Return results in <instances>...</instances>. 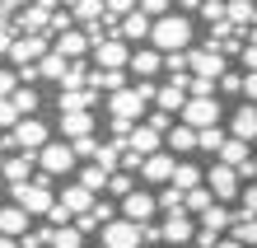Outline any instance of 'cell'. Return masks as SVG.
Instances as JSON below:
<instances>
[{
	"label": "cell",
	"mask_w": 257,
	"mask_h": 248,
	"mask_svg": "<svg viewBox=\"0 0 257 248\" xmlns=\"http://www.w3.org/2000/svg\"><path fill=\"white\" fill-rule=\"evenodd\" d=\"M187 66H192V75H210V80H220L224 70V52H210V47H201V52H192L187 47Z\"/></svg>",
	"instance_id": "16"
},
{
	"label": "cell",
	"mask_w": 257,
	"mask_h": 248,
	"mask_svg": "<svg viewBox=\"0 0 257 248\" xmlns=\"http://www.w3.org/2000/svg\"><path fill=\"white\" fill-rule=\"evenodd\" d=\"M10 192H14V206H24L28 215H47L52 201H56V188H52L47 174H42V178H28V183H10Z\"/></svg>",
	"instance_id": "2"
},
{
	"label": "cell",
	"mask_w": 257,
	"mask_h": 248,
	"mask_svg": "<svg viewBox=\"0 0 257 248\" xmlns=\"http://www.w3.org/2000/svg\"><path fill=\"white\" fill-rule=\"evenodd\" d=\"M10 136H14V150H42V145L52 141V131H47L42 117H19L10 127Z\"/></svg>",
	"instance_id": "9"
},
{
	"label": "cell",
	"mask_w": 257,
	"mask_h": 248,
	"mask_svg": "<svg viewBox=\"0 0 257 248\" xmlns=\"http://www.w3.org/2000/svg\"><path fill=\"white\" fill-rule=\"evenodd\" d=\"M89 215H94V220H98V229H103V225H108L112 215H117V206H112V201H94V206H89Z\"/></svg>",
	"instance_id": "46"
},
{
	"label": "cell",
	"mask_w": 257,
	"mask_h": 248,
	"mask_svg": "<svg viewBox=\"0 0 257 248\" xmlns=\"http://www.w3.org/2000/svg\"><path fill=\"white\" fill-rule=\"evenodd\" d=\"M155 211H159V201H155V192H145V188H131L122 197V215L136 220V225H150V220H155Z\"/></svg>",
	"instance_id": "13"
},
{
	"label": "cell",
	"mask_w": 257,
	"mask_h": 248,
	"mask_svg": "<svg viewBox=\"0 0 257 248\" xmlns=\"http://www.w3.org/2000/svg\"><path fill=\"white\" fill-rule=\"evenodd\" d=\"M66 70H70V61H66L61 52H47V56L38 61V80H56V85H61Z\"/></svg>",
	"instance_id": "30"
},
{
	"label": "cell",
	"mask_w": 257,
	"mask_h": 248,
	"mask_svg": "<svg viewBox=\"0 0 257 248\" xmlns=\"http://www.w3.org/2000/svg\"><path fill=\"white\" fill-rule=\"evenodd\" d=\"M173 154L169 150H155V154H145V159H141V174H145V183H169L173 178Z\"/></svg>",
	"instance_id": "19"
},
{
	"label": "cell",
	"mask_w": 257,
	"mask_h": 248,
	"mask_svg": "<svg viewBox=\"0 0 257 248\" xmlns=\"http://www.w3.org/2000/svg\"><path fill=\"white\" fill-rule=\"evenodd\" d=\"M14 38H19V33H14V28L5 24V28H0V52H10V42H14Z\"/></svg>",
	"instance_id": "55"
},
{
	"label": "cell",
	"mask_w": 257,
	"mask_h": 248,
	"mask_svg": "<svg viewBox=\"0 0 257 248\" xmlns=\"http://www.w3.org/2000/svg\"><path fill=\"white\" fill-rule=\"evenodd\" d=\"M33 164H38V150L5 154V183H28V178H33Z\"/></svg>",
	"instance_id": "25"
},
{
	"label": "cell",
	"mask_w": 257,
	"mask_h": 248,
	"mask_svg": "<svg viewBox=\"0 0 257 248\" xmlns=\"http://www.w3.org/2000/svg\"><path fill=\"white\" fill-rule=\"evenodd\" d=\"M126 150H136V154L145 159V154L164 150V131H155L150 122H131V131H126Z\"/></svg>",
	"instance_id": "14"
},
{
	"label": "cell",
	"mask_w": 257,
	"mask_h": 248,
	"mask_svg": "<svg viewBox=\"0 0 257 248\" xmlns=\"http://www.w3.org/2000/svg\"><path fill=\"white\" fill-rule=\"evenodd\" d=\"M224 136H229V131H220V122H215V127H201V131H196V150H220Z\"/></svg>",
	"instance_id": "39"
},
{
	"label": "cell",
	"mask_w": 257,
	"mask_h": 248,
	"mask_svg": "<svg viewBox=\"0 0 257 248\" xmlns=\"http://www.w3.org/2000/svg\"><path fill=\"white\" fill-rule=\"evenodd\" d=\"M122 141H112V145H98V154H94V159H89V164H98V169H108V174H117V169H122Z\"/></svg>",
	"instance_id": "35"
},
{
	"label": "cell",
	"mask_w": 257,
	"mask_h": 248,
	"mask_svg": "<svg viewBox=\"0 0 257 248\" xmlns=\"http://www.w3.org/2000/svg\"><path fill=\"white\" fill-rule=\"evenodd\" d=\"M238 52H243V70H257V42H243Z\"/></svg>",
	"instance_id": "51"
},
{
	"label": "cell",
	"mask_w": 257,
	"mask_h": 248,
	"mask_svg": "<svg viewBox=\"0 0 257 248\" xmlns=\"http://www.w3.org/2000/svg\"><path fill=\"white\" fill-rule=\"evenodd\" d=\"M28 225H33V215H28L24 206H5V211H0V234H5V239H24Z\"/></svg>",
	"instance_id": "23"
},
{
	"label": "cell",
	"mask_w": 257,
	"mask_h": 248,
	"mask_svg": "<svg viewBox=\"0 0 257 248\" xmlns=\"http://www.w3.org/2000/svg\"><path fill=\"white\" fill-rule=\"evenodd\" d=\"M66 5H70V14H75V24H98L103 19V0H66Z\"/></svg>",
	"instance_id": "31"
},
{
	"label": "cell",
	"mask_w": 257,
	"mask_h": 248,
	"mask_svg": "<svg viewBox=\"0 0 257 248\" xmlns=\"http://www.w3.org/2000/svg\"><path fill=\"white\" fill-rule=\"evenodd\" d=\"M159 234H164V243H169V248L192 243V239H196V215H187V211H164Z\"/></svg>",
	"instance_id": "6"
},
{
	"label": "cell",
	"mask_w": 257,
	"mask_h": 248,
	"mask_svg": "<svg viewBox=\"0 0 257 248\" xmlns=\"http://www.w3.org/2000/svg\"><path fill=\"white\" fill-rule=\"evenodd\" d=\"M229 239H238L243 248H257V215H243V211H238L234 220H229Z\"/></svg>",
	"instance_id": "29"
},
{
	"label": "cell",
	"mask_w": 257,
	"mask_h": 248,
	"mask_svg": "<svg viewBox=\"0 0 257 248\" xmlns=\"http://www.w3.org/2000/svg\"><path fill=\"white\" fill-rule=\"evenodd\" d=\"M215 248H243V243H238V239H220Z\"/></svg>",
	"instance_id": "57"
},
{
	"label": "cell",
	"mask_w": 257,
	"mask_h": 248,
	"mask_svg": "<svg viewBox=\"0 0 257 248\" xmlns=\"http://www.w3.org/2000/svg\"><path fill=\"white\" fill-rule=\"evenodd\" d=\"M210 201H215V197H210V188L201 183V188H187V192H183V211H187V215H201Z\"/></svg>",
	"instance_id": "36"
},
{
	"label": "cell",
	"mask_w": 257,
	"mask_h": 248,
	"mask_svg": "<svg viewBox=\"0 0 257 248\" xmlns=\"http://www.w3.org/2000/svg\"><path fill=\"white\" fill-rule=\"evenodd\" d=\"M238 211H243V215H257V183H248V188L238 192Z\"/></svg>",
	"instance_id": "44"
},
{
	"label": "cell",
	"mask_w": 257,
	"mask_h": 248,
	"mask_svg": "<svg viewBox=\"0 0 257 248\" xmlns=\"http://www.w3.org/2000/svg\"><path fill=\"white\" fill-rule=\"evenodd\" d=\"M98 145H103V141H94V136H80V141H70L75 159H94V154H98Z\"/></svg>",
	"instance_id": "42"
},
{
	"label": "cell",
	"mask_w": 257,
	"mask_h": 248,
	"mask_svg": "<svg viewBox=\"0 0 257 248\" xmlns=\"http://www.w3.org/2000/svg\"><path fill=\"white\" fill-rule=\"evenodd\" d=\"M126 66H131L136 75H141V80H155V75L164 70V52H155V47H136Z\"/></svg>",
	"instance_id": "22"
},
{
	"label": "cell",
	"mask_w": 257,
	"mask_h": 248,
	"mask_svg": "<svg viewBox=\"0 0 257 248\" xmlns=\"http://www.w3.org/2000/svg\"><path fill=\"white\" fill-rule=\"evenodd\" d=\"M0 183H5V154H0Z\"/></svg>",
	"instance_id": "59"
},
{
	"label": "cell",
	"mask_w": 257,
	"mask_h": 248,
	"mask_svg": "<svg viewBox=\"0 0 257 248\" xmlns=\"http://www.w3.org/2000/svg\"><path fill=\"white\" fill-rule=\"evenodd\" d=\"M47 248H84V234L75 229V220H70V225H52Z\"/></svg>",
	"instance_id": "32"
},
{
	"label": "cell",
	"mask_w": 257,
	"mask_h": 248,
	"mask_svg": "<svg viewBox=\"0 0 257 248\" xmlns=\"http://www.w3.org/2000/svg\"><path fill=\"white\" fill-rule=\"evenodd\" d=\"M61 5H66V0H61Z\"/></svg>",
	"instance_id": "62"
},
{
	"label": "cell",
	"mask_w": 257,
	"mask_h": 248,
	"mask_svg": "<svg viewBox=\"0 0 257 248\" xmlns=\"http://www.w3.org/2000/svg\"><path fill=\"white\" fill-rule=\"evenodd\" d=\"M169 183L187 192V188H201V183H206V174H201L196 164H173V178H169Z\"/></svg>",
	"instance_id": "34"
},
{
	"label": "cell",
	"mask_w": 257,
	"mask_h": 248,
	"mask_svg": "<svg viewBox=\"0 0 257 248\" xmlns=\"http://www.w3.org/2000/svg\"><path fill=\"white\" fill-rule=\"evenodd\" d=\"M229 136H238V141H248V145L257 141V103L243 99V103L234 108V117H229Z\"/></svg>",
	"instance_id": "15"
},
{
	"label": "cell",
	"mask_w": 257,
	"mask_h": 248,
	"mask_svg": "<svg viewBox=\"0 0 257 248\" xmlns=\"http://www.w3.org/2000/svg\"><path fill=\"white\" fill-rule=\"evenodd\" d=\"M98 243L103 248H141V225L126 220V215H112V220L98 229Z\"/></svg>",
	"instance_id": "7"
},
{
	"label": "cell",
	"mask_w": 257,
	"mask_h": 248,
	"mask_svg": "<svg viewBox=\"0 0 257 248\" xmlns=\"http://www.w3.org/2000/svg\"><path fill=\"white\" fill-rule=\"evenodd\" d=\"M183 103H187V80H169L155 94V108H164V113H173V117L183 113Z\"/></svg>",
	"instance_id": "26"
},
{
	"label": "cell",
	"mask_w": 257,
	"mask_h": 248,
	"mask_svg": "<svg viewBox=\"0 0 257 248\" xmlns=\"http://www.w3.org/2000/svg\"><path fill=\"white\" fill-rule=\"evenodd\" d=\"M164 150H169V154H192V150H196V127L173 122V127L164 131Z\"/></svg>",
	"instance_id": "20"
},
{
	"label": "cell",
	"mask_w": 257,
	"mask_h": 248,
	"mask_svg": "<svg viewBox=\"0 0 257 248\" xmlns=\"http://www.w3.org/2000/svg\"><path fill=\"white\" fill-rule=\"evenodd\" d=\"M38 164H42V174H47V178H61V174L75 169V150L66 141H47V145L38 150Z\"/></svg>",
	"instance_id": "11"
},
{
	"label": "cell",
	"mask_w": 257,
	"mask_h": 248,
	"mask_svg": "<svg viewBox=\"0 0 257 248\" xmlns=\"http://www.w3.org/2000/svg\"><path fill=\"white\" fill-rule=\"evenodd\" d=\"M150 47L155 52H187L192 47V19L183 10H169L150 24Z\"/></svg>",
	"instance_id": "1"
},
{
	"label": "cell",
	"mask_w": 257,
	"mask_h": 248,
	"mask_svg": "<svg viewBox=\"0 0 257 248\" xmlns=\"http://www.w3.org/2000/svg\"><path fill=\"white\" fill-rule=\"evenodd\" d=\"M136 94H141L145 103H155V94H159V89H155V80H136Z\"/></svg>",
	"instance_id": "53"
},
{
	"label": "cell",
	"mask_w": 257,
	"mask_h": 248,
	"mask_svg": "<svg viewBox=\"0 0 257 248\" xmlns=\"http://www.w3.org/2000/svg\"><path fill=\"white\" fill-rule=\"evenodd\" d=\"M150 14L145 10H131V14H122V24H117V38L122 42H141V38H150Z\"/></svg>",
	"instance_id": "21"
},
{
	"label": "cell",
	"mask_w": 257,
	"mask_h": 248,
	"mask_svg": "<svg viewBox=\"0 0 257 248\" xmlns=\"http://www.w3.org/2000/svg\"><path fill=\"white\" fill-rule=\"evenodd\" d=\"M0 5H5V10H28L33 0H0Z\"/></svg>",
	"instance_id": "56"
},
{
	"label": "cell",
	"mask_w": 257,
	"mask_h": 248,
	"mask_svg": "<svg viewBox=\"0 0 257 248\" xmlns=\"http://www.w3.org/2000/svg\"><path fill=\"white\" fill-rule=\"evenodd\" d=\"M14 89H19V70H10V66H0V99H10Z\"/></svg>",
	"instance_id": "45"
},
{
	"label": "cell",
	"mask_w": 257,
	"mask_h": 248,
	"mask_svg": "<svg viewBox=\"0 0 257 248\" xmlns=\"http://www.w3.org/2000/svg\"><path fill=\"white\" fill-rule=\"evenodd\" d=\"M243 99H248V103H257V70H248V75H243Z\"/></svg>",
	"instance_id": "52"
},
{
	"label": "cell",
	"mask_w": 257,
	"mask_h": 248,
	"mask_svg": "<svg viewBox=\"0 0 257 248\" xmlns=\"http://www.w3.org/2000/svg\"><path fill=\"white\" fill-rule=\"evenodd\" d=\"M220 113H224V108H220V99H215V94H210V99H192V94H187V103H183V113H178V117H183L187 127L201 131V127H215Z\"/></svg>",
	"instance_id": "10"
},
{
	"label": "cell",
	"mask_w": 257,
	"mask_h": 248,
	"mask_svg": "<svg viewBox=\"0 0 257 248\" xmlns=\"http://www.w3.org/2000/svg\"><path fill=\"white\" fill-rule=\"evenodd\" d=\"M94 61H98V70H122L126 61H131V42H122V38H103V42H94Z\"/></svg>",
	"instance_id": "12"
},
{
	"label": "cell",
	"mask_w": 257,
	"mask_h": 248,
	"mask_svg": "<svg viewBox=\"0 0 257 248\" xmlns=\"http://www.w3.org/2000/svg\"><path fill=\"white\" fill-rule=\"evenodd\" d=\"M94 103H98V89H61V94H56V108H61V113H89Z\"/></svg>",
	"instance_id": "24"
},
{
	"label": "cell",
	"mask_w": 257,
	"mask_h": 248,
	"mask_svg": "<svg viewBox=\"0 0 257 248\" xmlns=\"http://www.w3.org/2000/svg\"><path fill=\"white\" fill-rule=\"evenodd\" d=\"M215 89H229V94H234V89H238V94H243V75H234V70H224Z\"/></svg>",
	"instance_id": "50"
},
{
	"label": "cell",
	"mask_w": 257,
	"mask_h": 248,
	"mask_svg": "<svg viewBox=\"0 0 257 248\" xmlns=\"http://www.w3.org/2000/svg\"><path fill=\"white\" fill-rule=\"evenodd\" d=\"M19 117H24V113L14 108V99H0V131H10V127H14Z\"/></svg>",
	"instance_id": "43"
},
{
	"label": "cell",
	"mask_w": 257,
	"mask_h": 248,
	"mask_svg": "<svg viewBox=\"0 0 257 248\" xmlns=\"http://www.w3.org/2000/svg\"><path fill=\"white\" fill-rule=\"evenodd\" d=\"M126 85V70H89V89H103V94H112V89Z\"/></svg>",
	"instance_id": "33"
},
{
	"label": "cell",
	"mask_w": 257,
	"mask_h": 248,
	"mask_svg": "<svg viewBox=\"0 0 257 248\" xmlns=\"http://www.w3.org/2000/svg\"><path fill=\"white\" fill-rule=\"evenodd\" d=\"M252 169H257V150H252Z\"/></svg>",
	"instance_id": "60"
},
{
	"label": "cell",
	"mask_w": 257,
	"mask_h": 248,
	"mask_svg": "<svg viewBox=\"0 0 257 248\" xmlns=\"http://www.w3.org/2000/svg\"><path fill=\"white\" fill-rule=\"evenodd\" d=\"M224 19L248 33V28L257 24V0H224Z\"/></svg>",
	"instance_id": "27"
},
{
	"label": "cell",
	"mask_w": 257,
	"mask_h": 248,
	"mask_svg": "<svg viewBox=\"0 0 257 248\" xmlns=\"http://www.w3.org/2000/svg\"><path fill=\"white\" fill-rule=\"evenodd\" d=\"M229 220H234V215H229V206H224V201H210V206L201 211V215H196V248H215L220 239H224V229H229Z\"/></svg>",
	"instance_id": "3"
},
{
	"label": "cell",
	"mask_w": 257,
	"mask_h": 248,
	"mask_svg": "<svg viewBox=\"0 0 257 248\" xmlns=\"http://www.w3.org/2000/svg\"><path fill=\"white\" fill-rule=\"evenodd\" d=\"M155 201H159V211H183V188H173V183H169Z\"/></svg>",
	"instance_id": "41"
},
{
	"label": "cell",
	"mask_w": 257,
	"mask_h": 248,
	"mask_svg": "<svg viewBox=\"0 0 257 248\" xmlns=\"http://www.w3.org/2000/svg\"><path fill=\"white\" fill-rule=\"evenodd\" d=\"M131 10H136V0H103V14H112V19H122Z\"/></svg>",
	"instance_id": "48"
},
{
	"label": "cell",
	"mask_w": 257,
	"mask_h": 248,
	"mask_svg": "<svg viewBox=\"0 0 257 248\" xmlns=\"http://www.w3.org/2000/svg\"><path fill=\"white\" fill-rule=\"evenodd\" d=\"M136 188V183H131V174H126V169H117V174H108V197H117V201H122L126 192Z\"/></svg>",
	"instance_id": "40"
},
{
	"label": "cell",
	"mask_w": 257,
	"mask_h": 248,
	"mask_svg": "<svg viewBox=\"0 0 257 248\" xmlns=\"http://www.w3.org/2000/svg\"><path fill=\"white\" fill-rule=\"evenodd\" d=\"M47 220H52V225H70V215H66V211H61V206H56V201H52V211H47Z\"/></svg>",
	"instance_id": "54"
},
{
	"label": "cell",
	"mask_w": 257,
	"mask_h": 248,
	"mask_svg": "<svg viewBox=\"0 0 257 248\" xmlns=\"http://www.w3.org/2000/svg\"><path fill=\"white\" fill-rule=\"evenodd\" d=\"M80 183H84V188L89 192H108V169H98V164H89V169H80Z\"/></svg>",
	"instance_id": "38"
},
{
	"label": "cell",
	"mask_w": 257,
	"mask_h": 248,
	"mask_svg": "<svg viewBox=\"0 0 257 248\" xmlns=\"http://www.w3.org/2000/svg\"><path fill=\"white\" fill-rule=\"evenodd\" d=\"M56 206H61L70 220H75L80 211H89V206H94V192H89L84 183H70V188H61V192H56Z\"/></svg>",
	"instance_id": "17"
},
{
	"label": "cell",
	"mask_w": 257,
	"mask_h": 248,
	"mask_svg": "<svg viewBox=\"0 0 257 248\" xmlns=\"http://www.w3.org/2000/svg\"><path fill=\"white\" fill-rule=\"evenodd\" d=\"M52 52H61L66 61L84 56V52H89V33H84L80 24H75V28H66V33H56V38H52Z\"/></svg>",
	"instance_id": "18"
},
{
	"label": "cell",
	"mask_w": 257,
	"mask_h": 248,
	"mask_svg": "<svg viewBox=\"0 0 257 248\" xmlns=\"http://www.w3.org/2000/svg\"><path fill=\"white\" fill-rule=\"evenodd\" d=\"M183 248H196V243H183Z\"/></svg>",
	"instance_id": "61"
},
{
	"label": "cell",
	"mask_w": 257,
	"mask_h": 248,
	"mask_svg": "<svg viewBox=\"0 0 257 248\" xmlns=\"http://www.w3.org/2000/svg\"><path fill=\"white\" fill-rule=\"evenodd\" d=\"M0 248H19V239H5V234H0Z\"/></svg>",
	"instance_id": "58"
},
{
	"label": "cell",
	"mask_w": 257,
	"mask_h": 248,
	"mask_svg": "<svg viewBox=\"0 0 257 248\" xmlns=\"http://www.w3.org/2000/svg\"><path fill=\"white\" fill-rule=\"evenodd\" d=\"M206 188H210V197H215V201H224V206H229V201L243 192V178H238L234 164H220V159H215V164L206 169Z\"/></svg>",
	"instance_id": "4"
},
{
	"label": "cell",
	"mask_w": 257,
	"mask_h": 248,
	"mask_svg": "<svg viewBox=\"0 0 257 248\" xmlns=\"http://www.w3.org/2000/svg\"><path fill=\"white\" fill-rule=\"evenodd\" d=\"M47 52H52V33H19L5 56L14 61V66H33V61H42Z\"/></svg>",
	"instance_id": "5"
},
{
	"label": "cell",
	"mask_w": 257,
	"mask_h": 248,
	"mask_svg": "<svg viewBox=\"0 0 257 248\" xmlns=\"http://www.w3.org/2000/svg\"><path fill=\"white\" fill-rule=\"evenodd\" d=\"M61 136H66V141L94 136V113H61Z\"/></svg>",
	"instance_id": "28"
},
{
	"label": "cell",
	"mask_w": 257,
	"mask_h": 248,
	"mask_svg": "<svg viewBox=\"0 0 257 248\" xmlns=\"http://www.w3.org/2000/svg\"><path fill=\"white\" fill-rule=\"evenodd\" d=\"M145 122H150L155 131H169V127H173V113H164V108H155V113H150Z\"/></svg>",
	"instance_id": "49"
},
{
	"label": "cell",
	"mask_w": 257,
	"mask_h": 248,
	"mask_svg": "<svg viewBox=\"0 0 257 248\" xmlns=\"http://www.w3.org/2000/svg\"><path fill=\"white\" fill-rule=\"evenodd\" d=\"M10 99H14V108H19L24 117H33L38 108H42V99H38V89H33V85H19V89H14Z\"/></svg>",
	"instance_id": "37"
},
{
	"label": "cell",
	"mask_w": 257,
	"mask_h": 248,
	"mask_svg": "<svg viewBox=\"0 0 257 248\" xmlns=\"http://www.w3.org/2000/svg\"><path fill=\"white\" fill-rule=\"evenodd\" d=\"M169 5H173V0H136V10H145L150 19H159V14H169Z\"/></svg>",
	"instance_id": "47"
},
{
	"label": "cell",
	"mask_w": 257,
	"mask_h": 248,
	"mask_svg": "<svg viewBox=\"0 0 257 248\" xmlns=\"http://www.w3.org/2000/svg\"><path fill=\"white\" fill-rule=\"evenodd\" d=\"M108 117H117V122H141L145 117V99L136 94V85H122V89L108 94Z\"/></svg>",
	"instance_id": "8"
}]
</instances>
